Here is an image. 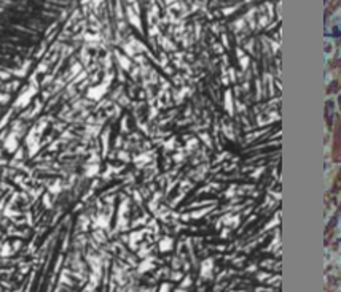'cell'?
<instances>
[{
  "instance_id": "obj_1",
  "label": "cell",
  "mask_w": 341,
  "mask_h": 292,
  "mask_svg": "<svg viewBox=\"0 0 341 292\" xmlns=\"http://www.w3.org/2000/svg\"><path fill=\"white\" fill-rule=\"evenodd\" d=\"M16 146H18V143L14 141V138H13V137H11V140L8 138V141H6V149H8V151H14Z\"/></svg>"
},
{
  "instance_id": "obj_2",
  "label": "cell",
  "mask_w": 341,
  "mask_h": 292,
  "mask_svg": "<svg viewBox=\"0 0 341 292\" xmlns=\"http://www.w3.org/2000/svg\"><path fill=\"white\" fill-rule=\"evenodd\" d=\"M8 99H10V97H8L6 94H0V102H3V103H5Z\"/></svg>"
}]
</instances>
